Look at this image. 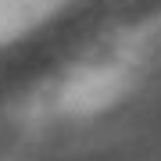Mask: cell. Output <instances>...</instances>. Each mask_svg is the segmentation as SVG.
<instances>
[{
  "mask_svg": "<svg viewBox=\"0 0 161 161\" xmlns=\"http://www.w3.org/2000/svg\"><path fill=\"white\" fill-rule=\"evenodd\" d=\"M122 93V72L118 68H90L64 90V111H100Z\"/></svg>",
  "mask_w": 161,
  "mask_h": 161,
  "instance_id": "cell-1",
  "label": "cell"
}]
</instances>
